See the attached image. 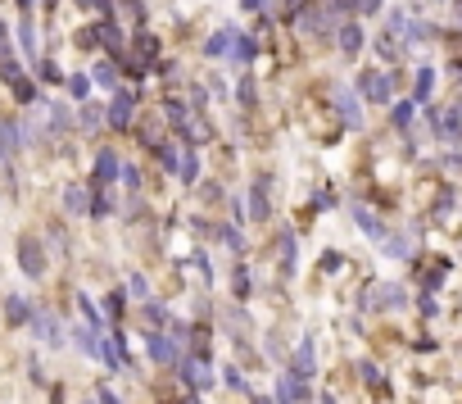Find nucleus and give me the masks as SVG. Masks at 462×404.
Returning <instances> with one entry per match:
<instances>
[{
    "label": "nucleus",
    "instance_id": "f257e3e1",
    "mask_svg": "<svg viewBox=\"0 0 462 404\" xmlns=\"http://www.w3.org/2000/svg\"><path fill=\"white\" fill-rule=\"evenodd\" d=\"M163 168L177 173L182 182H195V177H200V159H195V150H177V145L163 150Z\"/></svg>",
    "mask_w": 462,
    "mask_h": 404
},
{
    "label": "nucleus",
    "instance_id": "f03ea898",
    "mask_svg": "<svg viewBox=\"0 0 462 404\" xmlns=\"http://www.w3.org/2000/svg\"><path fill=\"white\" fill-rule=\"evenodd\" d=\"M19 263H23V273H28V277H41L45 273V254H41V245H36L32 236L19 241Z\"/></svg>",
    "mask_w": 462,
    "mask_h": 404
},
{
    "label": "nucleus",
    "instance_id": "7ed1b4c3",
    "mask_svg": "<svg viewBox=\"0 0 462 404\" xmlns=\"http://www.w3.org/2000/svg\"><path fill=\"white\" fill-rule=\"evenodd\" d=\"M358 87H363L367 100H377V105H386V100H390V77L377 73V68H367V73L358 77Z\"/></svg>",
    "mask_w": 462,
    "mask_h": 404
},
{
    "label": "nucleus",
    "instance_id": "20e7f679",
    "mask_svg": "<svg viewBox=\"0 0 462 404\" xmlns=\"http://www.w3.org/2000/svg\"><path fill=\"white\" fill-rule=\"evenodd\" d=\"M32 327H36V336H41L45 345H64V327H59L45 309H32Z\"/></svg>",
    "mask_w": 462,
    "mask_h": 404
},
{
    "label": "nucleus",
    "instance_id": "39448f33",
    "mask_svg": "<svg viewBox=\"0 0 462 404\" xmlns=\"http://www.w3.org/2000/svg\"><path fill=\"white\" fill-rule=\"evenodd\" d=\"M367 300H372V309H399L403 300H408V295H403V286L381 282V286H372V295H367Z\"/></svg>",
    "mask_w": 462,
    "mask_h": 404
},
{
    "label": "nucleus",
    "instance_id": "423d86ee",
    "mask_svg": "<svg viewBox=\"0 0 462 404\" xmlns=\"http://www.w3.org/2000/svg\"><path fill=\"white\" fill-rule=\"evenodd\" d=\"M182 377H186V386H195V391L213 386V368H209L204 359H186V363H182Z\"/></svg>",
    "mask_w": 462,
    "mask_h": 404
},
{
    "label": "nucleus",
    "instance_id": "0eeeda50",
    "mask_svg": "<svg viewBox=\"0 0 462 404\" xmlns=\"http://www.w3.org/2000/svg\"><path fill=\"white\" fill-rule=\"evenodd\" d=\"M335 110H340V119L349 123V128H358V123H363V110H358V96L349 87H340L335 91Z\"/></svg>",
    "mask_w": 462,
    "mask_h": 404
},
{
    "label": "nucleus",
    "instance_id": "6e6552de",
    "mask_svg": "<svg viewBox=\"0 0 462 404\" xmlns=\"http://www.w3.org/2000/svg\"><path fill=\"white\" fill-rule=\"evenodd\" d=\"M19 128L14 123H0V164H14V154H19Z\"/></svg>",
    "mask_w": 462,
    "mask_h": 404
},
{
    "label": "nucleus",
    "instance_id": "1a4fd4ad",
    "mask_svg": "<svg viewBox=\"0 0 462 404\" xmlns=\"http://www.w3.org/2000/svg\"><path fill=\"white\" fill-rule=\"evenodd\" d=\"M109 128H132V96L127 91L114 96V105H109Z\"/></svg>",
    "mask_w": 462,
    "mask_h": 404
},
{
    "label": "nucleus",
    "instance_id": "9d476101",
    "mask_svg": "<svg viewBox=\"0 0 462 404\" xmlns=\"http://www.w3.org/2000/svg\"><path fill=\"white\" fill-rule=\"evenodd\" d=\"M118 173H123L118 154H114V150H100V154H96V182H114Z\"/></svg>",
    "mask_w": 462,
    "mask_h": 404
},
{
    "label": "nucleus",
    "instance_id": "9b49d317",
    "mask_svg": "<svg viewBox=\"0 0 462 404\" xmlns=\"http://www.w3.org/2000/svg\"><path fill=\"white\" fill-rule=\"evenodd\" d=\"M335 41H340L344 55H358V50H363V28H358V23H344L340 32H335Z\"/></svg>",
    "mask_w": 462,
    "mask_h": 404
},
{
    "label": "nucleus",
    "instance_id": "f8f14e48",
    "mask_svg": "<svg viewBox=\"0 0 462 404\" xmlns=\"http://www.w3.org/2000/svg\"><path fill=\"white\" fill-rule=\"evenodd\" d=\"M145 350H150L154 363H172V359H177V345H172L168 336H145Z\"/></svg>",
    "mask_w": 462,
    "mask_h": 404
},
{
    "label": "nucleus",
    "instance_id": "ddd939ff",
    "mask_svg": "<svg viewBox=\"0 0 462 404\" xmlns=\"http://www.w3.org/2000/svg\"><path fill=\"white\" fill-rule=\"evenodd\" d=\"M73 336H77V350H82V354L100 359V350H105V341H100V332H96V327H77Z\"/></svg>",
    "mask_w": 462,
    "mask_h": 404
},
{
    "label": "nucleus",
    "instance_id": "4468645a",
    "mask_svg": "<svg viewBox=\"0 0 462 404\" xmlns=\"http://www.w3.org/2000/svg\"><path fill=\"white\" fill-rule=\"evenodd\" d=\"M277 400H281V404H300V400H304V382L286 372V377L277 382Z\"/></svg>",
    "mask_w": 462,
    "mask_h": 404
},
{
    "label": "nucleus",
    "instance_id": "2eb2a0df",
    "mask_svg": "<svg viewBox=\"0 0 462 404\" xmlns=\"http://www.w3.org/2000/svg\"><path fill=\"white\" fill-rule=\"evenodd\" d=\"M245 214L254 223H263L268 219V200H263V186H254V191H249V200H245Z\"/></svg>",
    "mask_w": 462,
    "mask_h": 404
},
{
    "label": "nucleus",
    "instance_id": "dca6fc26",
    "mask_svg": "<svg viewBox=\"0 0 462 404\" xmlns=\"http://www.w3.org/2000/svg\"><path fill=\"white\" fill-rule=\"evenodd\" d=\"M154 59H159V41H154V37H140V41H136V64L150 68Z\"/></svg>",
    "mask_w": 462,
    "mask_h": 404
},
{
    "label": "nucleus",
    "instance_id": "f3484780",
    "mask_svg": "<svg viewBox=\"0 0 462 404\" xmlns=\"http://www.w3.org/2000/svg\"><path fill=\"white\" fill-rule=\"evenodd\" d=\"M64 209H68V214H86V209H91V200H86L82 186H68V191H64Z\"/></svg>",
    "mask_w": 462,
    "mask_h": 404
},
{
    "label": "nucleus",
    "instance_id": "a211bd4d",
    "mask_svg": "<svg viewBox=\"0 0 462 404\" xmlns=\"http://www.w3.org/2000/svg\"><path fill=\"white\" fill-rule=\"evenodd\" d=\"M354 219H358V228H363V232H367V236H372V241H386V228H381V223L372 219L367 209H354Z\"/></svg>",
    "mask_w": 462,
    "mask_h": 404
},
{
    "label": "nucleus",
    "instance_id": "6ab92c4d",
    "mask_svg": "<svg viewBox=\"0 0 462 404\" xmlns=\"http://www.w3.org/2000/svg\"><path fill=\"white\" fill-rule=\"evenodd\" d=\"M91 82H100V87H105V91H114V87H118V68H114V64H96V73H91Z\"/></svg>",
    "mask_w": 462,
    "mask_h": 404
},
{
    "label": "nucleus",
    "instance_id": "aec40b11",
    "mask_svg": "<svg viewBox=\"0 0 462 404\" xmlns=\"http://www.w3.org/2000/svg\"><path fill=\"white\" fill-rule=\"evenodd\" d=\"M5 305H10V309H5V314H10V323H28V318H32V314H28V300H19V295H10Z\"/></svg>",
    "mask_w": 462,
    "mask_h": 404
},
{
    "label": "nucleus",
    "instance_id": "412c9836",
    "mask_svg": "<svg viewBox=\"0 0 462 404\" xmlns=\"http://www.w3.org/2000/svg\"><path fill=\"white\" fill-rule=\"evenodd\" d=\"M227 46H236V32H213L209 37V55H227Z\"/></svg>",
    "mask_w": 462,
    "mask_h": 404
},
{
    "label": "nucleus",
    "instance_id": "4be33fe9",
    "mask_svg": "<svg viewBox=\"0 0 462 404\" xmlns=\"http://www.w3.org/2000/svg\"><path fill=\"white\" fill-rule=\"evenodd\" d=\"M430 87H435V73H430V68H421V73H417V87H412V100H426Z\"/></svg>",
    "mask_w": 462,
    "mask_h": 404
},
{
    "label": "nucleus",
    "instance_id": "5701e85b",
    "mask_svg": "<svg viewBox=\"0 0 462 404\" xmlns=\"http://www.w3.org/2000/svg\"><path fill=\"white\" fill-rule=\"evenodd\" d=\"M96 37H100V41H105V46H114V50H118V46H123V32H118V28H114V23H100V28H96Z\"/></svg>",
    "mask_w": 462,
    "mask_h": 404
},
{
    "label": "nucleus",
    "instance_id": "b1692460",
    "mask_svg": "<svg viewBox=\"0 0 462 404\" xmlns=\"http://www.w3.org/2000/svg\"><path fill=\"white\" fill-rule=\"evenodd\" d=\"M295 368H300L304 377H308V372H313V345H308V341H304V345L295 350Z\"/></svg>",
    "mask_w": 462,
    "mask_h": 404
},
{
    "label": "nucleus",
    "instance_id": "393cba45",
    "mask_svg": "<svg viewBox=\"0 0 462 404\" xmlns=\"http://www.w3.org/2000/svg\"><path fill=\"white\" fill-rule=\"evenodd\" d=\"M19 41H23V50H36V28H32V19L19 23Z\"/></svg>",
    "mask_w": 462,
    "mask_h": 404
},
{
    "label": "nucleus",
    "instance_id": "a878e982",
    "mask_svg": "<svg viewBox=\"0 0 462 404\" xmlns=\"http://www.w3.org/2000/svg\"><path fill=\"white\" fill-rule=\"evenodd\" d=\"M68 91H73V100H86V96H91V77H82V73L68 77Z\"/></svg>",
    "mask_w": 462,
    "mask_h": 404
},
{
    "label": "nucleus",
    "instance_id": "bb28decb",
    "mask_svg": "<svg viewBox=\"0 0 462 404\" xmlns=\"http://www.w3.org/2000/svg\"><path fill=\"white\" fill-rule=\"evenodd\" d=\"M458 114H440V137H449V141H458Z\"/></svg>",
    "mask_w": 462,
    "mask_h": 404
},
{
    "label": "nucleus",
    "instance_id": "cd10ccee",
    "mask_svg": "<svg viewBox=\"0 0 462 404\" xmlns=\"http://www.w3.org/2000/svg\"><path fill=\"white\" fill-rule=\"evenodd\" d=\"M412 123V100H399L395 105V128H408Z\"/></svg>",
    "mask_w": 462,
    "mask_h": 404
},
{
    "label": "nucleus",
    "instance_id": "c85d7f7f",
    "mask_svg": "<svg viewBox=\"0 0 462 404\" xmlns=\"http://www.w3.org/2000/svg\"><path fill=\"white\" fill-rule=\"evenodd\" d=\"M386 250L395 254V259H403V254H408L412 245H408V241H403V236H386Z\"/></svg>",
    "mask_w": 462,
    "mask_h": 404
},
{
    "label": "nucleus",
    "instance_id": "c756f323",
    "mask_svg": "<svg viewBox=\"0 0 462 404\" xmlns=\"http://www.w3.org/2000/svg\"><path fill=\"white\" fill-rule=\"evenodd\" d=\"M182 132L191 137V141H204V137H209V128H200V119H186V123H182Z\"/></svg>",
    "mask_w": 462,
    "mask_h": 404
},
{
    "label": "nucleus",
    "instance_id": "7c9ffc66",
    "mask_svg": "<svg viewBox=\"0 0 462 404\" xmlns=\"http://www.w3.org/2000/svg\"><path fill=\"white\" fill-rule=\"evenodd\" d=\"M236 59H254V41H245V37H236V50H231Z\"/></svg>",
    "mask_w": 462,
    "mask_h": 404
},
{
    "label": "nucleus",
    "instance_id": "2f4dec72",
    "mask_svg": "<svg viewBox=\"0 0 462 404\" xmlns=\"http://www.w3.org/2000/svg\"><path fill=\"white\" fill-rule=\"evenodd\" d=\"M82 128H100V105H86L82 110Z\"/></svg>",
    "mask_w": 462,
    "mask_h": 404
},
{
    "label": "nucleus",
    "instance_id": "473e14b6",
    "mask_svg": "<svg viewBox=\"0 0 462 404\" xmlns=\"http://www.w3.org/2000/svg\"><path fill=\"white\" fill-rule=\"evenodd\" d=\"M127 291H132V295H140V300H145V295H150V282H145V277L136 273V277H132V282H127Z\"/></svg>",
    "mask_w": 462,
    "mask_h": 404
},
{
    "label": "nucleus",
    "instance_id": "72a5a7b5",
    "mask_svg": "<svg viewBox=\"0 0 462 404\" xmlns=\"http://www.w3.org/2000/svg\"><path fill=\"white\" fill-rule=\"evenodd\" d=\"M281 259H286V268L295 263V236H281Z\"/></svg>",
    "mask_w": 462,
    "mask_h": 404
},
{
    "label": "nucleus",
    "instance_id": "f704fd0d",
    "mask_svg": "<svg viewBox=\"0 0 462 404\" xmlns=\"http://www.w3.org/2000/svg\"><path fill=\"white\" fill-rule=\"evenodd\" d=\"M100 37H96V28H82V32H77V46H96Z\"/></svg>",
    "mask_w": 462,
    "mask_h": 404
},
{
    "label": "nucleus",
    "instance_id": "c9c22d12",
    "mask_svg": "<svg viewBox=\"0 0 462 404\" xmlns=\"http://www.w3.org/2000/svg\"><path fill=\"white\" fill-rule=\"evenodd\" d=\"M145 318H150V323H163L168 314H163V305H145Z\"/></svg>",
    "mask_w": 462,
    "mask_h": 404
},
{
    "label": "nucleus",
    "instance_id": "e433bc0d",
    "mask_svg": "<svg viewBox=\"0 0 462 404\" xmlns=\"http://www.w3.org/2000/svg\"><path fill=\"white\" fill-rule=\"evenodd\" d=\"M105 309H109V318H118V314H123V295H109Z\"/></svg>",
    "mask_w": 462,
    "mask_h": 404
},
{
    "label": "nucleus",
    "instance_id": "4c0bfd02",
    "mask_svg": "<svg viewBox=\"0 0 462 404\" xmlns=\"http://www.w3.org/2000/svg\"><path fill=\"white\" fill-rule=\"evenodd\" d=\"M0 59H10V32H5V23H0Z\"/></svg>",
    "mask_w": 462,
    "mask_h": 404
},
{
    "label": "nucleus",
    "instance_id": "58836bf2",
    "mask_svg": "<svg viewBox=\"0 0 462 404\" xmlns=\"http://www.w3.org/2000/svg\"><path fill=\"white\" fill-rule=\"evenodd\" d=\"M77 5H82V10H105L109 14V0H77Z\"/></svg>",
    "mask_w": 462,
    "mask_h": 404
},
{
    "label": "nucleus",
    "instance_id": "ea45409f",
    "mask_svg": "<svg viewBox=\"0 0 462 404\" xmlns=\"http://www.w3.org/2000/svg\"><path fill=\"white\" fill-rule=\"evenodd\" d=\"M358 10H363V14H377V10H381V0H358Z\"/></svg>",
    "mask_w": 462,
    "mask_h": 404
},
{
    "label": "nucleus",
    "instance_id": "a19ab883",
    "mask_svg": "<svg viewBox=\"0 0 462 404\" xmlns=\"http://www.w3.org/2000/svg\"><path fill=\"white\" fill-rule=\"evenodd\" d=\"M240 5H245V10H249V14H254V10H258V5H263V0H240Z\"/></svg>",
    "mask_w": 462,
    "mask_h": 404
},
{
    "label": "nucleus",
    "instance_id": "79ce46f5",
    "mask_svg": "<svg viewBox=\"0 0 462 404\" xmlns=\"http://www.w3.org/2000/svg\"><path fill=\"white\" fill-rule=\"evenodd\" d=\"M286 10H300V0H286Z\"/></svg>",
    "mask_w": 462,
    "mask_h": 404
},
{
    "label": "nucleus",
    "instance_id": "37998d69",
    "mask_svg": "<svg viewBox=\"0 0 462 404\" xmlns=\"http://www.w3.org/2000/svg\"><path fill=\"white\" fill-rule=\"evenodd\" d=\"M19 5H23V10H32V0H19Z\"/></svg>",
    "mask_w": 462,
    "mask_h": 404
},
{
    "label": "nucleus",
    "instance_id": "c03bdc74",
    "mask_svg": "<svg viewBox=\"0 0 462 404\" xmlns=\"http://www.w3.org/2000/svg\"><path fill=\"white\" fill-rule=\"evenodd\" d=\"M45 5H50V10H54V5H59V0H45Z\"/></svg>",
    "mask_w": 462,
    "mask_h": 404
},
{
    "label": "nucleus",
    "instance_id": "a18cd8bd",
    "mask_svg": "<svg viewBox=\"0 0 462 404\" xmlns=\"http://www.w3.org/2000/svg\"><path fill=\"white\" fill-rule=\"evenodd\" d=\"M186 404H200V400H186Z\"/></svg>",
    "mask_w": 462,
    "mask_h": 404
},
{
    "label": "nucleus",
    "instance_id": "49530a36",
    "mask_svg": "<svg viewBox=\"0 0 462 404\" xmlns=\"http://www.w3.org/2000/svg\"><path fill=\"white\" fill-rule=\"evenodd\" d=\"M458 19H462V5H458Z\"/></svg>",
    "mask_w": 462,
    "mask_h": 404
}]
</instances>
